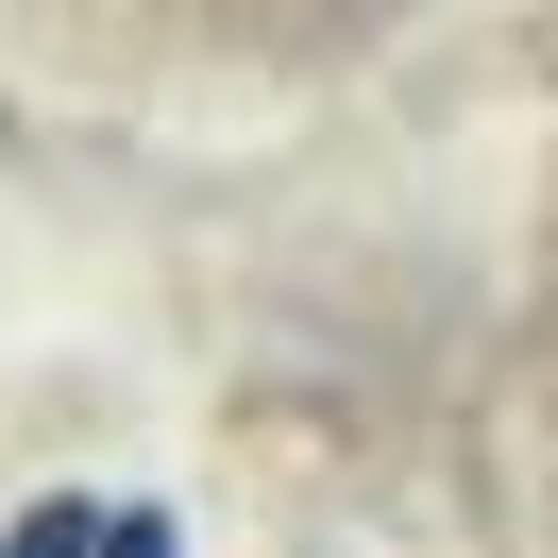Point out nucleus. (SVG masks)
Returning <instances> with one entry per match:
<instances>
[{"instance_id":"f03ea898","label":"nucleus","mask_w":558,"mask_h":558,"mask_svg":"<svg viewBox=\"0 0 558 558\" xmlns=\"http://www.w3.org/2000/svg\"><path fill=\"white\" fill-rule=\"evenodd\" d=\"M85 558H170V524H153V508H102V542H85Z\"/></svg>"},{"instance_id":"f257e3e1","label":"nucleus","mask_w":558,"mask_h":558,"mask_svg":"<svg viewBox=\"0 0 558 558\" xmlns=\"http://www.w3.org/2000/svg\"><path fill=\"white\" fill-rule=\"evenodd\" d=\"M85 542H102V508H35V524H17L0 558H85Z\"/></svg>"}]
</instances>
